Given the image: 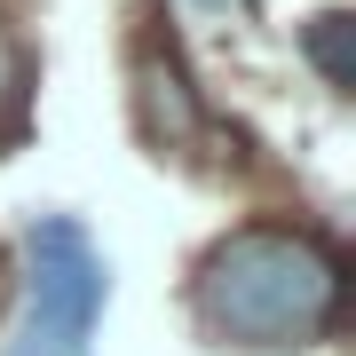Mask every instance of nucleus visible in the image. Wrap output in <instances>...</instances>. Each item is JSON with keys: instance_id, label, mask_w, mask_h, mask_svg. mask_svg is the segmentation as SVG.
Here are the masks:
<instances>
[{"instance_id": "obj_1", "label": "nucleus", "mask_w": 356, "mask_h": 356, "mask_svg": "<svg viewBox=\"0 0 356 356\" xmlns=\"http://www.w3.org/2000/svg\"><path fill=\"white\" fill-rule=\"evenodd\" d=\"M341 317V261L301 229H238L198 261V325L229 348H317Z\"/></svg>"}, {"instance_id": "obj_2", "label": "nucleus", "mask_w": 356, "mask_h": 356, "mask_svg": "<svg viewBox=\"0 0 356 356\" xmlns=\"http://www.w3.org/2000/svg\"><path fill=\"white\" fill-rule=\"evenodd\" d=\"M103 301H111V269H103L95 238L64 214H32V229H24V309H16L0 356H88Z\"/></svg>"}, {"instance_id": "obj_3", "label": "nucleus", "mask_w": 356, "mask_h": 356, "mask_svg": "<svg viewBox=\"0 0 356 356\" xmlns=\"http://www.w3.org/2000/svg\"><path fill=\"white\" fill-rule=\"evenodd\" d=\"M143 127L166 151H182L198 135V103H191V79H182L175 56H143Z\"/></svg>"}, {"instance_id": "obj_4", "label": "nucleus", "mask_w": 356, "mask_h": 356, "mask_svg": "<svg viewBox=\"0 0 356 356\" xmlns=\"http://www.w3.org/2000/svg\"><path fill=\"white\" fill-rule=\"evenodd\" d=\"M309 56L325 64V79H332V88H348V79H356V56H348V16H317V24H309Z\"/></svg>"}, {"instance_id": "obj_5", "label": "nucleus", "mask_w": 356, "mask_h": 356, "mask_svg": "<svg viewBox=\"0 0 356 356\" xmlns=\"http://www.w3.org/2000/svg\"><path fill=\"white\" fill-rule=\"evenodd\" d=\"M206 8H245V0H206Z\"/></svg>"}]
</instances>
